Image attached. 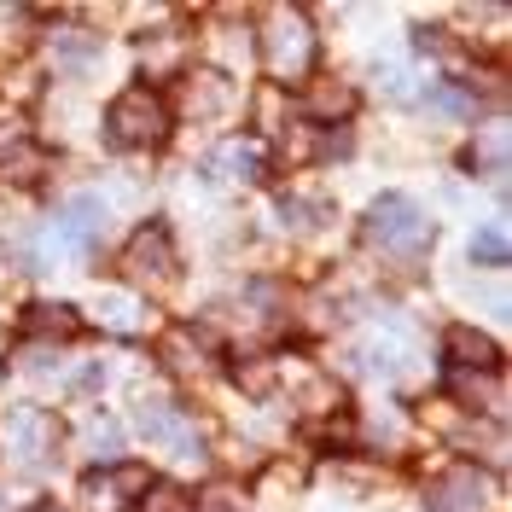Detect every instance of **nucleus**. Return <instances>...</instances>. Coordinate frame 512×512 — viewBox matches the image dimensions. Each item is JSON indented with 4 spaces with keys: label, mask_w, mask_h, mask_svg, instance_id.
Returning <instances> with one entry per match:
<instances>
[{
    "label": "nucleus",
    "mask_w": 512,
    "mask_h": 512,
    "mask_svg": "<svg viewBox=\"0 0 512 512\" xmlns=\"http://www.w3.org/2000/svg\"><path fill=\"white\" fill-rule=\"evenodd\" d=\"M146 512H198V507H192L187 489H175V483H152V489H146Z\"/></svg>",
    "instance_id": "obj_21"
},
{
    "label": "nucleus",
    "mask_w": 512,
    "mask_h": 512,
    "mask_svg": "<svg viewBox=\"0 0 512 512\" xmlns=\"http://www.w3.org/2000/svg\"><path fill=\"white\" fill-rule=\"evenodd\" d=\"M361 239L384 256H425L431 251V222H425L419 198L384 192V198H373V210H367V222H361Z\"/></svg>",
    "instance_id": "obj_2"
},
{
    "label": "nucleus",
    "mask_w": 512,
    "mask_h": 512,
    "mask_svg": "<svg viewBox=\"0 0 512 512\" xmlns=\"http://www.w3.org/2000/svg\"><path fill=\"white\" fill-rule=\"evenodd\" d=\"M53 53H59V64H76V70H82V64L99 59V41H94V35H82V30H70V35L53 41Z\"/></svg>",
    "instance_id": "obj_19"
},
{
    "label": "nucleus",
    "mask_w": 512,
    "mask_h": 512,
    "mask_svg": "<svg viewBox=\"0 0 512 512\" xmlns=\"http://www.w3.org/2000/svg\"><path fill=\"white\" fill-rule=\"evenodd\" d=\"M94 315H99V326H111V332H140V326H146V309H140L128 291H99Z\"/></svg>",
    "instance_id": "obj_14"
},
{
    "label": "nucleus",
    "mask_w": 512,
    "mask_h": 512,
    "mask_svg": "<svg viewBox=\"0 0 512 512\" xmlns=\"http://www.w3.org/2000/svg\"><path fill=\"white\" fill-rule=\"evenodd\" d=\"M262 70L274 82H303L315 70V24L303 6H268L262 12Z\"/></svg>",
    "instance_id": "obj_1"
},
{
    "label": "nucleus",
    "mask_w": 512,
    "mask_h": 512,
    "mask_svg": "<svg viewBox=\"0 0 512 512\" xmlns=\"http://www.w3.org/2000/svg\"><path fill=\"white\" fill-rule=\"evenodd\" d=\"M105 140H111L117 152L163 146V140H169V105H163L152 88H128V94H117L111 111H105Z\"/></svg>",
    "instance_id": "obj_3"
},
{
    "label": "nucleus",
    "mask_w": 512,
    "mask_h": 512,
    "mask_svg": "<svg viewBox=\"0 0 512 512\" xmlns=\"http://www.w3.org/2000/svg\"><path fill=\"white\" fill-rule=\"evenodd\" d=\"M117 448H123V425L111 414H94L88 419V454H105V460H111Z\"/></svg>",
    "instance_id": "obj_18"
},
{
    "label": "nucleus",
    "mask_w": 512,
    "mask_h": 512,
    "mask_svg": "<svg viewBox=\"0 0 512 512\" xmlns=\"http://www.w3.org/2000/svg\"><path fill=\"white\" fill-rule=\"evenodd\" d=\"M181 59H187V35H181V30H158V35H146V41H140V64H146V76H152V82L175 76Z\"/></svg>",
    "instance_id": "obj_12"
},
{
    "label": "nucleus",
    "mask_w": 512,
    "mask_h": 512,
    "mask_svg": "<svg viewBox=\"0 0 512 512\" xmlns=\"http://www.w3.org/2000/svg\"><path fill=\"white\" fill-rule=\"evenodd\" d=\"M448 361L460 373H495L501 367V350L483 332H472V326H448Z\"/></svg>",
    "instance_id": "obj_11"
},
{
    "label": "nucleus",
    "mask_w": 512,
    "mask_h": 512,
    "mask_svg": "<svg viewBox=\"0 0 512 512\" xmlns=\"http://www.w3.org/2000/svg\"><path fill=\"white\" fill-rule=\"evenodd\" d=\"M303 105H309V117H326V123H332V117H350L355 111V88H344V82H320V88H309Z\"/></svg>",
    "instance_id": "obj_15"
},
{
    "label": "nucleus",
    "mask_w": 512,
    "mask_h": 512,
    "mask_svg": "<svg viewBox=\"0 0 512 512\" xmlns=\"http://www.w3.org/2000/svg\"><path fill=\"white\" fill-rule=\"evenodd\" d=\"M414 88H419V82L402 70V64H379V94H384V99H396V105H414V99H419Z\"/></svg>",
    "instance_id": "obj_20"
},
{
    "label": "nucleus",
    "mask_w": 512,
    "mask_h": 512,
    "mask_svg": "<svg viewBox=\"0 0 512 512\" xmlns=\"http://www.w3.org/2000/svg\"><path fill=\"white\" fill-rule=\"evenodd\" d=\"M152 489L146 466H117V472H88L82 478V507L88 512H123L128 501H140Z\"/></svg>",
    "instance_id": "obj_6"
},
{
    "label": "nucleus",
    "mask_w": 512,
    "mask_h": 512,
    "mask_svg": "<svg viewBox=\"0 0 512 512\" xmlns=\"http://www.w3.org/2000/svg\"><path fill=\"white\" fill-rule=\"evenodd\" d=\"M30 512H64L59 501H41V507H30Z\"/></svg>",
    "instance_id": "obj_24"
},
{
    "label": "nucleus",
    "mask_w": 512,
    "mask_h": 512,
    "mask_svg": "<svg viewBox=\"0 0 512 512\" xmlns=\"http://www.w3.org/2000/svg\"><path fill=\"white\" fill-rule=\"evenodd\" d=\"M123 274H134V280H175V274H181V256H175V239H169V227L152 222V227H140V233L128 239Z\"/></svg>",
    "instance_id": "obj_5"
},
{
    "label": "nucleus",
    "mask_w": 512,
    "mask_h": 512,
    "mask_svg": "<svg viewBox=\"0 0 512 512\" xmlns=\"http://www.w3.org/2000/svg\"><path fill=\"white\" fill-rule=\"evenodd\" d=\"M280 384V361H251V367H239V390H251V396H268Z\"/></svg>",
    "instance_id": "obj_22"
},
{
    "label": "nucleus",
    "mask_w": 512,
    "mask_h": 512,
    "mask_svg": "<svg viewBox=\"0 0 512 512\" xmlns=\"http://www.w3.org/2000/svg\"><path fill=\"white\" fill-rule=\"evenodd\" d=\"M425 507L431 512H483V478L478 466H448L425 483Z\"/></svg>",
    "instance_id": "obj_9"
},
{
    "label": "nucleus",
    "mask_w": 512,
    "mask_h": 512,
    "mask_svg": "<svg viewBox=\"0 0 512 512\" xmlns=\"http://www.w3.org/2000/svg\"><path fill=\"white\" fill-rule=\"evenodd\" d=\"M204 344H198V326H175V332H163V367H175V373H204Z\"/></svg>",
    "instance_id": "obj_13"
},
{
    "label": "nucleus",
    "mask_w": 512,
    "mask_h": 512,
    "mask_svg": "<svg viewBox=\"0 0 512 512\" xmlns=\"http://www.w3.org/2000/svg\"><path fill=\"white\" fill-rule=\"evenodd\" d=\"M204 175H216V181H262V146L222 140V146L204 152Z\"/></svg>",
    "instance_id": "obj_10"
},
{
    "label": "nucleus",
    "mask_w": 512,
    "mask_h": 512,
    "mask_svg": "<svg viewBox=\"0 0 512 512\" xmlns=\"http://www.w3.org/2000/svg\"><path fill=\"white\" fill-rule=\"evenodd\" d=\"M24 320H30V332H41V338H70L76 332V309H64V303H30Z\"/></svg>",
    "instance_id": "obj_16"
},
{
    "label": "nucleus",
    "mask_w": 512,
    "mask_h": 512,
    "mask_svg": "<svg viewBox=\"0 0 512 512\" xmlns=\"http://www.w3.org/2000/svg\"><path fill=\"white\" fill-rule=\"evenodd\" d=\"M245 105V94L227 82L222 70H198L187 82V94H181V111H187L192 123H222V117H233Z\"/></svg>",
    "instance_id": "obj_8"
},
{
    "label": "nucleus",
    "mask_w": 512,
    "mask_h": 512,
    "mask_svg": "<svg viewBox=\"0 0 512 512\" xmlns=\"http://www.w3.org/2000/svg\"><path fill=\"white\" fill-rule=\"evenodd\" d=\"M472 262L478 268H507V233L501 227H478L472 233Z\"/></svg>",
    "instance_id": "obj_17"
},
{
    "label": "nucleus",
    "mask_w": 512,
    "mask_h": 512,
    "mask_svg": "<svg viewBox=\"0 0 512 512\" xmlns=\"http://www.w3.org/2000/svg\"><path fill=\"white\" fill-rule=\"evenodd\" d=\"M6 443H12V460H24V472H47L59 460V419L41 414V408H12Z\"/></svg>",
    "instance_id": "obj_4"
},
{
    "label": "nucleus",
    "mask_w": 512,
    "mask_h": 512,
    "mask_svg": "<svg viewBox=\"0 0 512 512\" xmlns=\"http://www.w3.org/2000/svg\"><path fill=\"white\" fill-rule=\"evenodd\" d=\"M140 431H146V443L169 448V454H181V460H198V437H192L187 414H181L175 402L146 396V402H140Z\"/></svg>",
    "instance_id": "obj_7"
},
{
    "label": "nucleus",
    "mask_w": 512,
    "mask_h": 512,
    "mask_svg": "<svg viewBox=\"0 0 512 512\" xmlns=\"http://www.w3.org/2000/svg\"><path fill=\"white\" fill-rule=\"evenodd\" d=\"M280 216H286V222L297 227V233L320 227V210H315V204H303V198H286V204H280Z\"/></svg>",
    "instance_id": "obj_23"
}]
</instances>
